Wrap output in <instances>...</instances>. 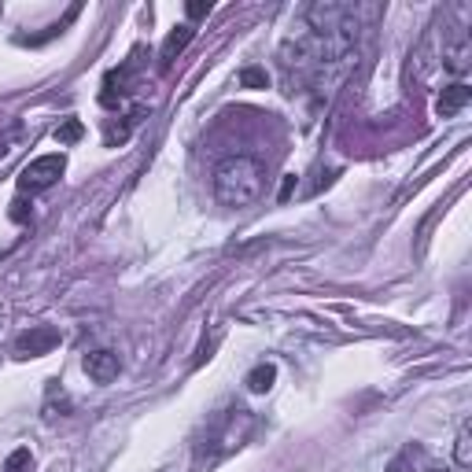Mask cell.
I'll list each match as a JSON object with an SVG mask.
<instances>
[{"mask_svg":"<svg viewBox=\"0 0 472 472\" xmlns=\"http://www.w3.org/2000/svg\"><path fill=\"white\" fill-rule=\"evenodd\" d=\"M266 189V174L262 163L251 159V155H229L214 166V199L226 211H240L251 207L255 199Z\"/></svg>","mask_w":472,"mask_h":472,"instance_id":"cell-1","label":"cell"},{"mask_svg":"<svg viewBox=\"0 0 472 472\" xmlns=\"http://www.w3.org/2000/svg\"><path fill=\"white\" fill-rule=\"evenodd\" d=\"M66 174V155L63 151H52V155H37V159H30L27 166L19 170V189L22 192H44L52 189L59 177Z\"/></svg>","mask_w":472,"mask_h":472,"instance_id":"cell-2","label":"cell"},{"mask_svg":"<svg viewBox=\"0 0 472 472\" xmlns=\"http://www.w3.org/2000/svg\"><path fill=\"white\" fill-rule=\"evenodd\" d=\"M247 432H251V414L247 410H226L221 414V421L211 429V436H207V443H214L211 446V458H221V454H229V451H236V446L247 439Z\"/></svg>","mask_w":472,"mask_h":472,"instance_id":"cell-3","label":"cell"},{"mask_svg":"<svg viewBox=\"0 0 472 472\" xmlns=\"http://www.w3.org/2000/svg\"><path fill=\"white\" fill-rule=\"evenodd\" d=\"M59 329L56 325H30L27 332L15 340V358H44L59 347Z\"/></svg>","mask_w":472,"mask_h":472,"instance_id":"cell-4","label":"cell"},{"mask_svg":"<svg viewBox=\"0 0 472 472\" xmlns=\"http://www.w3.org/2000/svg\"><path fill=\"white\" fill-rule=\"evenodd\" d=\"M85 373H89V380H93V384H111V380L122 373V362H119L115 351L100 347V351H89L85 354Z\"/></svg>","mask_w":472,"mask_h":472,"instance_id":"cell-5","label":"cell"},{"mask_svg":"<svg viewBox=\"0 0 472 472\" xmlns=\"http://www.w3.org/2000/svg\"><path fill=\"white\" fill-rule=\"evenodd\" d=\"M439 63L446 66L451 74H465L468 66H472V44H468V37H454V41H446L443 44V52H439Z\"/></svg>","mask_w":472,"mask_h":472,"instance_id":"cell-6","label":"cell"},{"mask_svg":"<svg viewBox=\"0 0 472 472\" xmlns=\"http://www.w3.org/2000/svg\"><path fill=\"white\" fill-rule=\"evenodd\" d=\"M468 100H472V89H468L465 81H454V85H446L443 93H439V100H436V111H439V119H454V115H461V111L468 107Z\"/></svg>","mask_w":472,"mask_h":472,"instance_id":"cell-7","label":"cell"},{"mask_svg":"<svg viewBox=\"0 0 472 472\" xmlns=\"http://www.w3.org/2000/svg\"><path fill=\"white\" fill-rule=\"evenodd\" d=\"M192 37H196V27H192V22H182V27H174V30L166 34V41H163V52H159L163 66H170L177 56H182L189 44H192Z\"/></svg>","mask_w":472,"mask_h":472,"instance_id":"cell-8","label":"cell"},{"mask_svg":"<svg viewBox=\"0 0 472 472\" xmlns=\"http://www.w3.org/2000/svg\"><path fill=\"white\" fill-rule=\"evenodd\" d=\"M274 380H277V366L274 362H259L251 373H247L244 384H247V391H251V395H266L269 388H274Z\"/></svg>","mask_w":472,"mask_h":472,"instance_id":"cell-9","label":"cell"},{"mask_svg":"<svg viewBox=\"0 0 472 472\" xmlns=\"http://www.w3.org/2000/svg\"><path fill=\"white\" fill-rule=\"evenodd\" d=\"M454 461H458V468H472V429H468V424H461V429H458Z\"/></svg>","mask_w":472,"mask_h":472,"instance_id":"cell-10","label":"cell"},{"mask_svg":"<svg viewBox=\"0 0 472 472\" xmlns=\"http://www.w3.org/2000/svg\"><path fill=\"white\" fill-rule=\"evenodd\" d=\"M52 137H56V144H78L85 137V126H81V119H66L56 126Z\"/></svg>","mask_w":472,"mask_h":472,"instance_id":"cell-11","label":"cell"},{"mask_svg":"<svg viewBox=\"0 0 472 472\" xmlns=\"http://www.w3.org/2000/svg\"><path fill=\"white\" fill-rule=\"evenodd\" d=\"M0 472H34V454L27 451V446H19V451H12L4 458V468Z\"/></svg>","mask_w":472,"mask_h":472,"instance_id":"cell-12","label":"cell"},{"mask_svg":"<svg viewBox=\"0 0 472 472\" xmlns=\"http://www.w3.org/2000/svg\"><path fill=\"white\" fill-rule=\"evenodd\" d=\"M240 85L244 89H266L269 85V74L262 71V66H247V71H240Z\"/></svg>","mask_w":472,"mask_h":472,"instance_id":"cell-13","label":"cell"},{"mask_svg":"<svg viewBox=\"0 0 472 472\" xmlns=\"http://www.w3.org/2000/svg\"><path fill=\"white\" fill-rule=\"evenodd\" d=\"M417 458H421V446H414V443H410L406 451H402V454H398V458L388 465V472H406V468H410Z\"/></svg>","mask_w":472,"mask_h":472,"instance_id":"cell-14","label":"cell"},{"mask_svg":"<svg viewBox=\"0 0 472 472\" xmlns=\"http://www.w3.org/2000/svg\"><path fill=\"white\" fill-rule=\"evenodd\" d=\"M207 12H211V0H207V4H204V0H196V4H189V15H192V19H204Z\"/></svg>","mask_w":472,"mask_h":472,"instance_id":"cell-15","label":"cell"},{"mask_svg":"<svg viewBox=\"0 0 472 472\" xmlns=\"http://www.w3.org/2000/svg\"><path fill=\"white\" fill-rule=\"evenodd\" d=\"M12 207H15V211H12V218H15V221H27V218H30V214H27V204H22V199H15Z\"/></svg>","mask_w":472,"mask_h":472,"instance_id":"cell-16","label":"cell"},{"mask_svg":"<svg viewBox=\"0 0 472 472\" xmlns=\"http://www.w3.org/2000/svg\"><path fill=\"white\" fill-rule=\"evenodd\" d=\"M291 189H296V177H288V182H284V189H281V199H288V196H291Z\"/></svg>","mask_w":472,"mask_h":472,"instance_id":"cell-17","label":"cell"},{"mask_svg":"<svg viewBox=\"0 0 472 472\" xmlns=\"http://www.w3.org/2000/svg\"><path fill=\"white\" fill-rule=\"evenodd\" d=\"M8 151H12V148H8L4 141H0V159H4V155H8Z\"/></svg>","mask_w":472,"mask_h":472,"instance_id":"cell-18","label":"cell"},{"mask_svg":"<svg viewBox=\"0 0 472 472\" xmlns=\"http://www.w3.org/2000/svg\"><path fill=\"white\" fill-rule=\"evenodd\" d=\"M432 472H451V468H432Z\"/></svg>","mask_w":472,"mask_h":472,"instance_id":"cell-19","label":"cell"}]
</instances>
